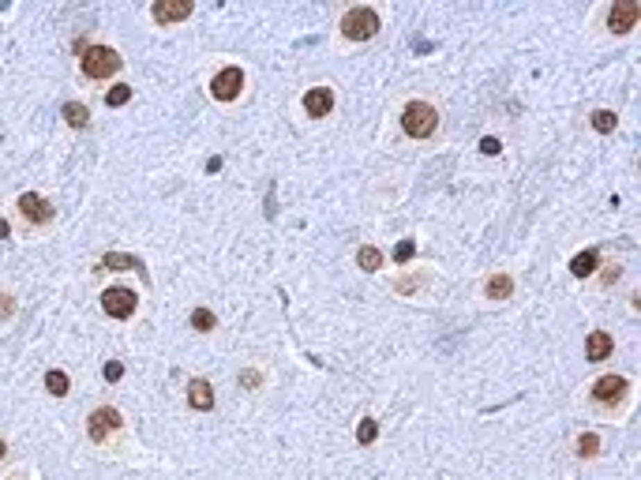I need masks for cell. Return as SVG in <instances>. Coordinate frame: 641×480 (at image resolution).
<instances>
[{
	"mask_svg": "<svg viewBox=\"0 0 641 480\" xmlns=\"http://www.w3.org/2000/svg\"><path fill=\"white\" fill-rule=\"evenodd\" d=\"M240 90H244V71L240 68H221L218 76L210 79V94L218 101H237Z\"/></svg>",
	"mask_w": 641,
	"mask_h": 480,
	"instance_id": "cell-7",
	"label": "cell"
},
{
	"mask_svg": "<svg viewBox=\"0 0 641 480\" xmlns=\"http://www.w3.org/2000/svg\"><path fill=\"white\" fill-rule=\"evenodd\" d=\"M574 450H578V458H597V454H600V436H592V431H581L578 443H574Z\"/></svg>",
	"mask_w": 641,
	"mask_h": 480,
	"instance_id": "cell-19",
	"label": "cell"
},
{
	"mask_svg": "<svg viewBox=\"0 0 641 480\" xmlns=\"http://www.w3.org/2000/svg\"><path fill=\"white\" fill-rule=\"evenodd\" d=\"M357 263H360V271H379V266H383V252H379V248H360Z\"/></svg>",
	"mask_w": 641,
	"mask_h": 480,
	"instance_id": "cell-20",
	"label": "cell"
},
{
	"mask_svg": "<svg viewBox=\"0 0 641 480\" xmlns=\"http://www.w3.org/2000/svg\"><path fill=\"white\" fill-rule=\"evenodd\" d=\"M484 293H488V300H506L510 293H514V278H510V274H491Z\"/></svg>",
	"mask_w": 641,
	"mask_h": 480,
	"instance_id": "cell-14",
	"label": "cell"
},
{
	"mask_svg": "<svg viewBox=\"0 0 641 480\" xmlns=\"http://www.w3.org/2000/svg\"><path fill=\"white\" fill-rule=\"evenodd\" d=\"M592 128H597V132H615V113L597 109V113H592Z\"/></svg>",
	"mask_w": 641,
	"mask_h": 480,
	"instance_id": "cell-23",
	"label": "cell"
},
{
	"mask_svg": "<svg viewBox=\"0 0 641 480\" xmlns=\"http://www.w3.org/2000/svg\"><path fill=\"white\" fill-rule=\"evenodd\" d=\"M480 151H484L488 158H495V154L503 151V146H499V139H491V135H488V139H480Z\"/></svg>",
	"mask_w": 641,
	"mask_h": 480,
	"instance_id": "cell-27",
	"label": "cell"
},
{
	"mask_svg": "<svg viewBox=\"0 0 641 480\" xmlns=\"http://www.w3.org/2000/svg\"><path fill=\"white\" fill-rule=\"evenodd\" d=\"M304 109H308V117H327L334 109V90L330 87H311L308 94H304Z\"/></svg>",
	"mask_w": 641,
	"mask_h": 480,
	"instance_id": "cell-11",
	"label": "cell"
},
{
	"mask_svg": "<svg viewBox=\"0 0 641 480\" xmlns=\"http://www.w3.org/2000/svg\"><path fill=\"white\" fill-rule=\"evenodd\" d=\"M240 383H244V386H259V383H263V375H259V372H244V375H240Z\"/></svg>",
	"mask_w": 641,
	"mask_h": 480,
	"instance_id": "cell-29",
	"label": "cell"
},
{
	"mask_svg": "<svg viewBox=\"0 0 641 480\" xmlns=\"http://www.w3.org/2000/svg\"><path fill=\"white\" fill-rule=\"evenodd\" d=\"M15 207H19V218L26 221V225H49L53 214H57V207H53L49 199H42L38 191H23Z\"/></svg>",
	"mask_w": 641,
	"mask_h": 480,
	"instance_id": "cell-5",
	"label": "cell"
},
{
	"mask_svg": "<svg viewBox=\"0 0 641 480\" xmlns=\"http://www.w3.org/2000/svg\"><path fill=\"white\" fill-rule=\"evenodd\" d=\"M4 458H8V443L0 439V461H4Z\"/></svg>",
	"mask_w": 641,
	"mask_h": 480,
	"instance_id": "cell-31",
	"label": "cell"
},
{
	"mask_svg": "<svg viewBox=\"0 0 641 480\" xmlns=\"http://www.w3.org/2000/svg\"><path fill=\"white\" fill-rule=\"evenodd\" d=\"M124 68V57L113 49V45H90L83 49V76L87 79H109Z\"/></svg>",
	"mask_w": 641,
	"mask_h": 480,
	"instance_id": "cell-1",
	"label": "cell"
},
{
	"mask_svg": "<svg viewBox=\"0 0 641 480\" xmlns=\"http://www.w3.org/2000/svg\"><path fill=\"white\" fill-rule=\"evenodd\" d=\"M135 293L132 289H120V285H113V289L101 293V308H105V316L113 319H132L135 316Z\"/></svg>",
	"mask_w": 641,
	"mask_h": 480,
	"instance_id": "cell-6",
	"label": "cell"
},
{
	"mask_svg": "<svg viewBox=\"0 0 641 480\" xmlns=\"http://www.w3.org/2000/svg\"><path fill=\"white\" fill-rule=\"evenodd\" d=\"M8 233H12V229H8V221L0 218V237H8Z\"/></svg>",
	"mask_w": 641,
	"mask_h": 480,
	"instance_id": "cell-30",
	"label": "cell"
},
{
	"mask_svg": "<svg viewBox=\"0 0 641 480\" xmlns=\"http://www.w3.org/2000/svg\"><path fill=\"white\" fill-rule=\"evenodd\" d=\"M379 439V424L375 420H360V428H357V443H360V447H371V443H375Z\"/></svg>",
	"mask_w": 641,
	"mask_h": 480,
	"instance_id": "cell-22",
	"label": "cell"
},
{
	"mask_svg": "<svg viewBox=\"0 0 641 480\" xmlns=\"http://www.w3.org/2000/svg\"><path fill=\"white\" fill-rule=\"evenodd\" d=\"M413 255H416V244H413V240H402V244L394 248V259H398V263H409Z\"/></svg>",
	"mask_w": 641,
	"mask_h": 480,
	"instance_id": "cell-25",
	"label": "cell"
},
{
	"mask_svg": "<svg viewBox=\"0 0 641 480\" xmlns=\"http://www.w3.org/2000/svg\"><path fill=\"white\" fill-rule=\"evenodd\" d=\"M402 128H405L409 139H431L435 128H439V113L427 101H409L405 113H402Z\"/></svg>",
	"mask_w": 641,
	"mask_h": 480,
	"instance_id": "cell-2",
	"label": "cell"
},
{
	"mask_svg": "<svg viewBox=\"0 0 641 480\" xmlns=\"http://www.w3.org/2000/svg\"><path fill=\"white\" fill-rule=\"evenodd\" d=\"M45 391L53 394V398H64V394L71 391V379L64 372H57V368H53V372H45Z\"/></svg>",
	"mask_w": 641,
	"mask_h": 480,
	"instance_id": "cell-17",
	"label": "cell"
},
{
	"mask_svg": "<svg viewBox=\"0 0 641 480\" xmlns=\"http://www.w3.org/2000/svg\"><path fill=\"white\" fill-rule=\"evenodd\" d=\"M120 375H124V364H120V360H109V364H105V379H109V383H117Z\"/></svg>",
	"mask_w": 641,
	"mask_h": 480,
	"instance_id": "cell-26",
	"label": "cell"
},
{
	"mask_svg": "<svg viewBox=\"0 0 641 480\" xmlns=\"http://www.w3.org/2000/svg\"><path fill=\"white\" fill-rule=\"evenodd\" d=\"M128 98H132V87H124V83H120V87H113V90H109V94H105V101H109V105H124V101Z\"/></svg>",
	"mask_w": 641,
	"mask_h": 480,
	"instance_id": "cell-24",
	"label": "cell"
},
{
	"mask_svg": "<svg viewBox=\"0 0 641 480\" xmlns=\"http://www.w3.org/2000/svg\"><path fill=\"white\" fill-rule=\"evenodd\" d=\"M611 349H615V341H611V334H604V330H592V334L585 338V360H592V364L608 360Z\"/></svg>",
	"mask_w": 641,
	"mask_h": 480,
	"instance_id": "cell-12",
	"label": "cell"
},
{
	"mask_svg": "<svg viewBox=\"0 0 641 480\" xmlns=\"http://www.w3.org/2000/svg\"><path fill=\"white\" fill-rule=\"evenodd\" d=\"M597 263H600V252L597 248H589V252H581L578 259L570 263V271H574V278H589L592 271H597Z\"/></svg>",
	"mask_w": 641,
	"mask_h": 480,
	"instance_id": "cell-15",
	"label": "cell"
},
{
	"mask_svg": "<svg viewBox=\"0 0 641 480\" xmlns=\"http://www.w3.org/2000/svg\"><path fill=\"white\" fill-rule=\"evenodd\" d=\"M64 120H68V124L79 132V128L90 124V109L83 105V101H68V105H64Z\"/></svg>",
	"mask_w": 641,
	"mask_h": 480,
	"instance_id": "cell-16",
	"label": "cell"
},
{
	"mask_svg": "<svg viewBox=\"0 0 641 480\" xmlns=\"http://www.w3.org/2000/svg\"><path fill=\"white\" fill-rule=\"evenodd\" d=\"M124 266L143 271V259H135V255H117V252H109L105 259H101V271H124Z\"/></svg>",
	"mask_w": 641,
	"mask_h": 480,
	"instance_id": "cell-18",
	"label": "cell"
},
{
	"mask_svg": "<svg viewBox=\"0 0 641 480\" xmlns=\"http://www.w3.org/2000/svg\"><path fill=\"white\" fill-rule=\"evenodd\" d=\"M375 31H379L375 8H349V12L341 15V34H345L349 42H368V38H375Z\"/></svg>",
	"mask_w": 641,
	"mask_h": 480,
	"instance_id": "cell-3",
	"label": "cell"
},
{
	"mask_svg": "<svg viewBox=\"0 0 641 480\" xmlns=\"http://www.w3.org/2000/svg\"><path fill=\"white\" fill-rule=\"evenodd\" d=\"M154 23L157 26H169V23H180L191 15V0H157V4L151 8Z\"/></svg>",
	"mask_w": 641,
	"mask_h": 480,
	"instance_id": "cell-10",
	"label": "cell"
},
{
	"mask_svg": "<svg viewBox=\"0 0 641 480\" xmlns=\"http://www.w3.org/2000/svg\"><path fill=\"white\" fill-rule=\"evenodd\" d=\"M214 323H218V319H214V311H207V308H195L191 311V327L199 330V334H210Z\"/></svg>",
	"mask_w": 641,
	"mask_h": 480,
	"instance_id": "cell-21",
	"label": "cell"
},
{
	"mask_svg": "<svg viewBox=\"0 0 641 480\" xmlns=\"http://www.w3.org/2000/svg\"><path fill=\"white\" fill-rule=\"evenodd\" d=\"M188 405H191V409H199V413L214 409V386L207 379H191L188 383Z\"/></svg>",
	"mask_w": 641,
	"mask_h": 480,
	"instance_id": "cell-13",
	"label": "cell"
},
{
	"mask_svg": "<svg viewBox=\"0 0 641 480\" xmlns=\"http://www.w3.org/2000/svg\"><path fill=\"white\" fill-rule=\"evenodd\" d=\"M638 26V4L634 0H615L608 15V31L611 34H630Z\"/></svg>",
	"mask_w": 641,
	"mask_h": 480,
	"instance_id": "cell-9",
	"label": "cell"
},
{
	"mask_svg": "<svg viewBox=\"0 0 641 480\" xmlns=\"http://www.w3.org/2000/svg\"><path fill=\"white\" fill-rule=\"evenodd\" d=\"M120 424H124L120 409H113V405H101V409L90 413L87 436H90V443H109V436H117V431H120Z\"/></svg>",
	"mask_w": 641,
	"mask_h": 480,
	"instance_id": "cell-4",
	"label": "cell"
},
{
	"mask_svg": "<svg viewBox=\"0 0 641 480\" xmlns=\"http://www.w3.org/2000/svg\"><path fill=\"white\" fill-rule=\"evenodd\" d=\"M12 311H15V304L8 293H0V319H12Z\"/></svg>",
	"mask_w": 641,
	"mask_h": 480,
	"instance_id": "cell-28",
	"label": "cell"
},
{
	"mask_svg": "<svg viewBox=\"0 0 641 480\" xmlns=\"http://www.w3.org/2000/svg\"><path fill=\"white\" fill-rule=\"evenodd\" d=\"M630 383L622 379V375H600L597 383H592V402L597 405H619L622 398H626Z\"/></svg>",
	"mask_w": 641,
	"mask_h": 480,
	"instance_id": "cell-8",
	"label": "cell"
}]
</instances>
